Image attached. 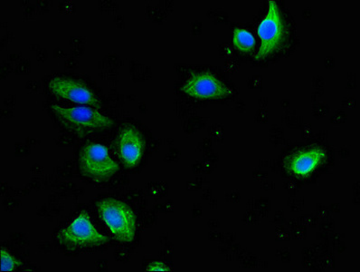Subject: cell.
<instances>
[{
    "mask_svg": "<svg viewBox=\"0 0 360 272\" xmlns=\"http://www.w3.org/2000/svg\"><path fill=\"white\" fill-rule=\"evenodd\" d=\"M100 218L115 238L131 242L136 236V217L131 208L117 199H103L97 204Z\"/></svg>",
    "mask_w": 360,
    "mask_h": 272,
    "instance_id": "cell-1",
    "label": "cell"
},
{
    "mask_svg": "<svg viewBox=\"0 0 360 272\" xmlns=\"http://www.w3.org/2000/svg\"><path fill=\"white\" fill-rule=\"evenodd\" d=\"M257 35L261 39V46L255 56L257 61H262L276 52L285 41V23L279 6L274 0L268 1V11L259 24Z\"/></svg>",
    "mask_w": 360,
    "mask_h": 272,
    "instance_id": "cell-2",
    "label": "cell"
},
{
    "mask_svg": "<svg viewBox=\"0 0 360 272\" xmlns=\"http://www.w3.org/2000/svg\"><path fill=\"white\" fill-rule=\"evenodd\" d=\"M80 169L86 178L97 183H104L112 178L119 171V166L110 157L104 145L90 143L81 150Z\"/></svg>",
    "mask_w": 360,
    "mask_h": 272,
    "instance_id": "cell-3",
    "label": "cell"
},
{
    "mask_svg": "<svg viewBox=\"0 0 360 272\" xmlns=\"http://www.w3.org/2000/svg\"><path fill=\"white\" fill-rule=\"evenodd\" d=\"M51 109L65 126L75 130L80 135L101 131L110 128L113 125V121L110 117L103 115L93 107L77 106L65 109L58 104H53Z\"/></svg>",
    "mask_w": 360,
    "mask_h": 272,
    "instance_id": "cell-4",
    "label": "cell"
},
{
    "mask_svg": "<svg viewBox=\"0 0 360 272\" xmlns=\"http://www.w3.org/2000/svg\"><path fill=\"white\" fill-rule=\"evenodd\" d=\"M56 237L63 245L74 248L102 246L110 240L108 237L98 232L91 223L90 215L85 211H82L68 227L60 230Z\"/></svg>",
    "mask_w": 360,
    "mask_h": 272,
    "instance_id": "cell-5",
    "label": "cell"
},
{
    "mask_svg": "<svg viewBox=\"0 0 360 272\" xmlns=\"http://www.w3.org/2000/svg\"><path fill=\"white\" fill-rule=\"evenodd\" d=\"M181 90L188 96L200 100H217L232 94L233 91L210 72L200 73L189 78Z\"/></svg>",
    "mask_w": 360,
    "mask_h": 272,
    "instance_id": "cell-6",
    "label": "cell"
},
{
    "mask_svg": "<svg viewBox=\"0 0 360 272\" xmlns=\"http://www.w3.org/2000/svg\"><path fill=\"white\" fill-rule=\"evenodd\" d=\"M49 88L56 97L75 104H84L93 109H100L102 104L94 92L75 79L56 77L49 83Z\"/></svg>",
    "mask_w": 360,
    "mask_h": 272,
    "instance_id": "cell-7",
    "label": "cell"
},
{
    "mask_svg": "<svg viewBox=\"0 0 360 272\" xmlns=\"http://www.w3.org/2000/svg\"><path fill=\"white\" fill-rule=\"evenodd\" d=\"M117 154L128 168L137 166L143 156L145 141L141 132L131 125L121 130L117 138Z\"/></svg>",
    "mask_w": 360,
    "mask_h": 272,
    "instance_id": "cell-8",
    "label": "cell"
},
{
    "mask_svg": "<svg viewBox=\"0 0 360 272\" xmlns=\"http://www.w3.org/2000/svg\"><path fill=\"white\" fill-rule=\"evenodd\" d=\"M326 158V153L321 148H309L299 151L290 156L287 167L290 173L298 176L309 175L321 166L322 161Z\"/></svg>",
    "mask_w": 360,
    "mask_h": 272,
    "instance_id": "cell-9",
    "label": "cell"
},
{
    "mask_svg": "<svg viewBox=\"0 0 360 272\" xmlns=\"http://www.w3.org/2000/svg\"><path fill=\"white\" fill-rule=\"evenodd\" d=\"M255 39L250 31L245 28L238 27L233 30V47L240 52L248 53L252 51L255 47Z\"/></svg>",
    "mask_w": 360,
    "mask_h": 272,
    "instance_id": "cell-10",
    "label": "cell"
},
{
    "mask_svg": "<svg viewBox=\"0 0 360 272\" xmlns=\"http://www.w3.org/2000/svg\"><path fill=\"white\" fill-rule=\"evenodd\" d=\"M0 259H1V266L0 271L2 272H11L21 267L23 264L20 259L14 257L7 249H1L0 251Z\"/></svg>",
    "mask_w": 360,
    "mask_h": 272,
    "instance_id": "cell-11",
    "label": "cell"
},
{
    "mask_svg": "<svg viewBox=\"0 0 360 272\" xmlns=\"http://www.w3.org/2000/svg\"><path fill=\"white\" fill-rule=\"evenodd\" d=\"M147 271H170V268L162 261H153L148 265Z\"/></svg>",
    "mask_w": 360,
    "mask_h": 272,
    "instance_id": "cell-12",
    "label": "cell"
}]
</instances>
